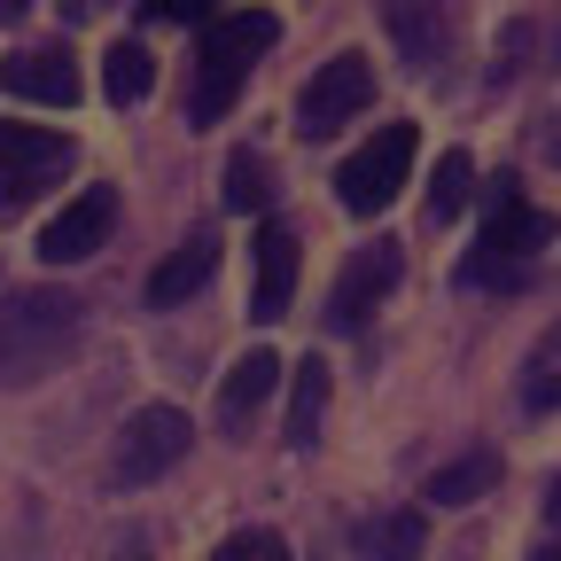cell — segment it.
<instances>
[{"label":"cell","mask_w":561,"mask_h":561,"mask_svg":"<svg viewBox=\"0 0 561 561\" xmlns=\"http://www.w3.org/2000/svg\"><path fill=\"white\" fill-rule=\"evenodd\" d=\"M110 227H117V187H87L79 203L55 210V227L39 234V257L47 265H79V257H94L110 242Z\"/></svg>","instance_id":"10"},{"label":"cell","mask_w":561,"mask_h":561,"mask_svg":"<svg viewBox=\"0 0 561 561\" xmlns=\"http://www.w3.org/2000/svg\"><path fill=\"white\" fill-rule=\"evenodd\" d=\"M24 9H32V0H0V24H24Z\"/></svg>","instance_id":"28"},{"label":"cell","mask_w":561,"mask_h":561,"mask_svg":"<svg viewBox=\"0 0 561 561\" xmlns=\"http://www.w3.org/2000/svg\"><path fill=\"white\" fill-rule=\"evenodd\" d=\"M351 546H359V561H421V546H430V523H421L413 507H390V515H367Z\"/></svg>","instance_id":"15"},{"label":"cell","mask_w":561,"mask_h":561,"mask_svg":"<svg viewBox=\"0 0 561 561\" xmlns=\"http://www.w3.org/2000/svg\"><path fill=\"white\" fill-rule=\"evenodd\" d=\"M187 413L180 405H140L133 421H125V437H117V483H157L164 468H180V453H187Z\"/></svg>","instance_id":"7"},{"label":"cell","mask_w":561,"mask_h":561,"mask_svg":"<svg viewBox=\"0 0 561 561\" xmlns=\"http://www.w3.org/2000/svg\"><path fill=\"white\" fill-rule=\"evenodd\" d=\"M110 9H117V0H62L70 24H94V16H110Z\"/></svg>","instance_id":"25"},{"label":"cell","mask_w":561,"mask_h":561,"mask_svg":"<svg viewBox=\"0 0 561 561\" xmlns=\"http://www.w3.org/2000/svg\"><path fill=\"white\" fill-rule=\"evenodd\" d=\"M530 561H561V546H546V553H530Z\"/></svg>","instance_id":"29"},{"label":"cell","mask_w":561,"mask_h":561,"mask_svg":"<svg viewBox=\"0 0 561 561\" xmlns=\"http://www.w3.org/2000/svg\"><path fill=\"white\" fill-rule=\"evenodd\" d=\"M280 39V24L265 9H234V16H210L203 39H195V70H187V117L195 125H219L242 87H250V62Z\"/></svg>","instance_id":"2"},{"label":"cell","mask_w":561,"mask_h":561,"mask_svg":"<svg viewBox=\"0 0 561 561\" xmlns=\"http://www.w3.org/2000/svg\"><path fill=\"white\" fill-rule=\"evenodd\" d=\"M413 125H382L359 157H343L335 164V203L351 210V219H375V210H390L398 203V187H405V172H413Z\"/></svg>","instance_id":"3"},{"label":"cell","mask_w":561,"mask_h":561,"mask_svg":"<svg viewBox=\"0 0 561 561\" xmlns=\"http://www.w3.org/2000/svg\"><path fill=\"white\" fill-rule=\"evenodd\" d=\"M320 413H328V367L305 359V367H297V398H289V445H297V453L320 437Z\"/></svg>","instance_id":"19"},{"label":"cell","mask_w":561,"mask_h":561,"mask_svg":"<svg viewBox=\"0 0 561 561\" xmlns=\"http://www.w3.org/2000/svg\"><path fill=\"white\" fill-rule=\"evenodd\" d=\"M219 0H149V16L157 24H187V16H210Z\"/></svg>","instance_id":"24"},{"label":"cell","mask_w":561,"mask_h":561,"mask_svg":"<svg viewBox=\"0 0 561 561\" xmlns=\"http://www.w3.org/2000/svg\"><path fill=\"white\" fill-rule=\"evenodd\" d=\"M0 87L24 94V102H55V110H70V102H79V55H70L62 39H47V47H16V55H0Z\"/></svg>","instance_id":"11"},{"label":"cell","mask_w":561,"mask_h":561,"mask_svg":"<svg viewBox=\"0 0 561 561\" xmlns=\"http://www.w3.org/2000/svg\"><path fill=\"white\" fill-rule=\"evenodd\" d=\"M491 483H500V453H468V460L437 468V476H430V491H421V500H437V507H468V500H483Z\"/></svg>","instance_id":"18"},{"label":"cell","mask_w":561,"mask_h":561,"mask_svg":"<svg viewBox=\"0 0 561 561\" xmlns=\"http://www.w3.org/2000/svg\"><path fill=\"white\" fill-rule=\"evenodd\" d=\"M210 561H289V546H280L273 530H234L219 553H210Z\"/></svg>","instance_id":"23"},{"label":"cell","mask_w":561,"mask_h":561,"mask_svg":"<svg viewBox=\"0 0 561 561\" xmlns=\"http://www.w3.org/2000/svg\"><path fill=\"white\" fill-rule=\"evenodd\" d=\"M553 210H538V203H523L515 195V180H500V195H491V227H483V257H515V265H538V250H553Z\"/></svg>","instance_id":"9"},{"label":"cell","mask_w":561,"mask_h":561,"mask_svg":"<svg viewBox=\"0 0 561 561\" xmlns=\"http://www.w3.org/2000/svg\"><path fill=\"white\" fill-rule=\"evenodd\" d=\"M546 523H561V476L546 483Z\"/></svg>","instance_id":"26"},{"label":"cell","mask_w":561,"mask_h":561,"mask_svg":"<svg viewBox=\"0 0 561 561\" xmlns=\"http://www.w3.org/2000/svg\"><path fill=\"white\" fill-rule=\"evenodd\" d=\"M367 102H375V62L367 55H335V62L312 70V87L297 94V133L305 140H328L335 125H351Z\"/></svg>","instance_id":"6"},{"label":"cell","mask_w":561,"mask_h":561,"mask_svg":"<svg viewBox=\"0 0 561 561\" xmlns=\"http://www.w3.org/2000/svg\"><path fill=\"white\" fill-rule=\"evenodd\" d=\"M210 273H219V234H187V242L149 273V305H180V297H195Z\"/></svg>","instance_id":"14"},{"label":"cell","mask_w":561,"mask_h":561,"mask_svg":"<svg viewBox=\"0 0 561 561\" xmlns=\"http://www.w3.org/2000/svg\"><path fill=\"white\" fill-rule=\"evenodd\" d=\"M297 250H305V242L280 227V219L250 242V257H257V280H250V320H265V328H273V320H289V297H297Z\"/></svg>","instance_id":"12"},{"label":"cell","mask_w":561,"mask_h":561,"mask_svg":"<svg viewBox=\"0 0 561 561\" xmlns=\"http://www.w3.org/2000/svg\"><path fill=\"white\" fill-rule=\"evenodd\" d=\"M87 335V305L62 289H0V390L47 382Z\"/></svg>","instance_id":"1"},{"label":"cell","mask_w":561,"mask_h":561,"mask_svg":"<svg viewBox=\"0 0 561 561\" xmlns=\"http://www.w3.org/2000/svg\"><path fill=\"white\" fill-rule=\"evenodd\" d=\"M546 157L561 164V117H546Z\"/></svg>","instance_id":"27"},{"label":"cell","mask_w":561,"mask_h":561,"mask_svg":"<svg viewBox=\"0 0 561 561\" xmlns=\"http://www.w3.org/2000/svg\"><path fill=\"white\" fill-rule=\"evenodd\" d=\"M515 390H523L530 413H561V320L530 343V359H523V382H515Z\"/></svg>","instance_id":"17"},{"label":"cell","mask_w":561,"mask_h":561,"mask_svg":"<svg viewBox=\"0 0 561 561\" xmlns=\"http://www.w3.org/2000/svg\"><path fill=\"white\" fill-rule=\"evenodd\" d=\"M149 87H157V55L133 47V39H117V47L102 55V94H110L117 110H133V102H149Z\"/></svg>","instance_id":"16"},{"label":"cell","mask_w":561,"mask_h":561,"mask_svg":"<svg viewBox=\"0 0 561 561\" xmlns=\"http://www.w3.org/2000/svg\"><path fill=\"white\" fill-rule=\"evenodd\" d=\"M460 280H468V289H523V280H530V265H515V257H468L460 265Z\"/></svg>","instance_id":"22"},{"label":"cell","mask_w":561,"mask_h":561,"mask_svg":"<svg viewBox=\"0 0 561 561\" xmlns=\"http://www.w3.org/2000/svg\"><path fill=\"white\" fill-rule=\"evenodd\" d=\"M227 210H273V164L257 149L227 157Z\"/></svg>","instance_id":"20"},{"label":"cell","mask_w":561,"mask_h":561,"mask_svg":"<svg viewBox=\"0 0 561 561\" xmlns=\"http://www.w3.org/2000/svg\"><path fill=\"white\" fill-rule=\"evenodd\" d=\"M273 382H280V359H273V351H250V359H234V367H227V382H219V430H227L234 445L250 437V421L265 413Z\"/></svg>","instance_id":"13"},{"label":"cell","mask_w":561,"mask_h":561,"mask_svg":"<svg viewBox=\"0 0 561 561\" xmlns=\"http://www.w3.org/2000/svg\"><path fill=\"white\" fill-rule=\"evenodd\" d=\"M398 273H405V242H390V234H375L367 250H351V265L335 273V289H328V328L335 335H359L367 312L398 289Z\"/></svg>","instance_id":"5"},{"label":"cell","mask_w":561,"mask_h":561,"mask_svg":"<svg viewBox=\"0 0 561 561\" xmlns=\"http://www.w3.org/2000/svg\"><path fill=\"white\" fill-rule=\"evenodd\" d=\"M70 133H47V125H0V219L32 210L62 172H70Z\"/></svg>","instance_id":"4"},{"label":"cell","mask_w":561,"mask_h":561,"mask_svg":"<svg viewBox=\"0 0 561 561\" xmlns=\"http://www.w3.org/2000/svg\"><path fill=\"white\" fill-rule=\"evenodd\" d=\"M468 187H476V164H468V149H445V157H437V187H430V219H437V227H445V219H460Z\"/></svg>","instance_id":"21"},{"label":"cell","mask_w":561,"mask_h":561,"mask_svg":"<svg viewBox=\"0 0 561 561\" xmlns=\"http://www.w3.org/2000/svg\"><path fill=\"white\" fill-rule=\"evenodd\" d=\"M382 24H390L398 55L421 70V79L445 70V55L460 39V9H453V0H382Z\"/></svg>","instance_id":"8"}]
</instances>
